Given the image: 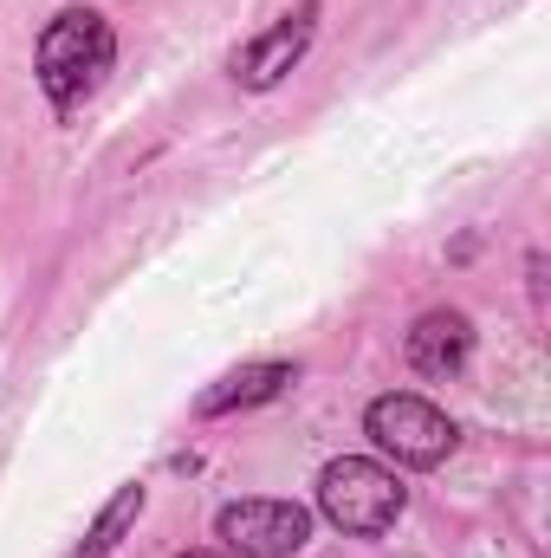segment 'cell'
Masks as SVG:
<instances>
[{
    "label": "cell",
    "mask_w": 551,
    "mask_h": 558,
    "mask_svg": "<svg viewBox=\"0 0 551 558\" xmlns=\"http://www.w3.org/2000/svg\"><path fill=\"white\" fill-rule=\"evenodd\" d=\"M111 59H118V33L98 7H59L33 46V72H39V92L52 98V111L85 105L105 85Z\"/></svg>",
    "instance_id": "6da1fadb"
},
{
    "label": "cell",
    "mask_w": 551,
    "mask_h": 558,
    "mask_svg": "<svg viewBox=\"0 0 551 558\" xmlns=\"http://www.w3.org/2000/svg\"><path fill=\"white\" fill-rule=\"evenodd\" d=\"M403 507H409V494L383 461L344 454V461H325V474H318V513L351 539H383L403 520Z\"/></svg>",
    "instance_id": "7a4b0ae2"
},
{
    "label": "cell",
    "mask_w": 551,
    "mask_h": 558,
    "mask_svg": "<svg viewBox=\"0 0 551 558\" xmlns=\"http://www.w3.org/2000/svg\"><path fill=\"white\" fill-rule=\"evenodd\" d=\"M364 435L396 461V468H441L461 441V428L448 422V410H434L415 390H390L364 410Z\"/></svg>",
    "instance_id": "3957f363"
},
{
    "label": "cell",
    "mask_w": 551,
    "mask_h": 558,
    "mask_svg": "<svg viewBox=\"0 0 551 558\" xmlns=\"http://www.w3.org/2000/svg\"><path fill=\"white\" fill-rule=\"evenodd\" d=\"M215 539L234 558H292L311 539V513L298 500H228L215 513Z\"/></svg>",
    "instance_id": "277c9868"
},
{
    "label": "cell",
    "mask_w": 551,
    "mask_h": 558,
    "mask_svg": "<svg viewBox=\"0 0 551 558\" xmlns=\"http://www.w3.org/2000/svg\"><path fill=\"white\" fill-rule=\"evenodd\" d=\"M311 33H318V0H298L285 20H273L260 39H247V46L234 52V78H241L247 92H273L279 78L311 52Z\"/></svg>",
    "instance_id": "5b68a950"
},
{
    "label": "cell",
    "mask_w": 551,
    "mask_h": 558,
    "mask_svg": "<svg viewBox=\"0 0 551 558\" xmlns=\"http://www.w3.org/2000/svg\"><path fill=\"white\" fill-rule=\"evenodd\" d=\"M403 351H409V371H421V377H454L474 351V325L461 312H421L403 338Z\"/></svg>",
    "instance_id": "8992f818"
},
{
    "label": "cell",
    "mask_w": 551,
    "mask_h": 558,
    "mask_svg": "<svg viewBox=\"0 0 551 558\" xmlns=\"http://www.w3.org/2000/svg\"><path fill=\"white\" fill-rule=\"evenodd\" d=\"M285 384H292V364H241V371H228L215 390L195 397V416H234V410L273 403Z\"/></svg>",
    "instance_id": "52a82bcc"
},
{
    "label": "cell",
    "mask_w": 551,
    "mask_h": 558,
    "mask_svg": "<svg viewBox=\"0 0 551 558\" xmlns=\"http://www.w3.org/2000/svg\"><path fill=\"white\" fill-rule=\"evenodd\" d=\"M137 513H143V487L131 481V487H118V494L105 500V513L91 520V533H85L65 558H111V553H118V539L137 526Z\"/></svg>",
    "instance_id": "ba28073f"
},
{
    "label": "cell",
    "mask_w": 551,
    "mask_h": 558,
    "mask_svg": "<svg viewBox=\"0 0 551 558\" xmlns=\"http://www.w3.org/2000/svg\"><path fill=\"white\" fill-rule=\"evenodd\" d=\"M182 558H221V553H182Z\"/></svg>",
    "instance_id": "9c48e42d"
}]
</instances>
